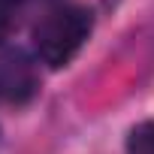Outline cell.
I'll use <instances>...</instances> for the list:
<instances>
[{
	"label": "cell",
	"mask_w": 154,
	"mask_h": 154,
	"mask_svg": "<svg viewBox=\"0 0 154 154\" xmlns=\"http://www.w3.org/2000/svg\"><path fill=\"white\" fill-rule=\"evenodd\" d=\"M91 24H94L91 12L82 9V6H66V9H57V12L45 15V21L33 30L39 60L48 63L51 69L66 66L79 54V48L85 45V39L91 33Z\"/></svg>",
	"instance_id": "1"
},
{
	"label": "cell",
	"mask_w": 154,
	"mask_h": 154,
	"mask_svg": "<svg viewBox=\"0 0 154 154\" xmlns=\"http://www.w3.org/2000/svg\"><path fill=\"white\" fill-rule=\"evenodd\" d=\"M36 91V66L21 48H6L0 54V100L27 103Z\"/></svg>",
	"instance_id": "2"
},
{
	"label": "cell",
	"mask_w": 154,
	"mask_h": 154,
	"mask_svg": "<svg viewBox=\"0 0 154 154\" xmlns=\"http://www.w3.org/2000/svg\"><path fill=\"white\" fill-rule=\"evenodd\" d=\"M127 154H154V121H145L130 130Z\"/></svg>",
	"instance_id": "3"
},
{
	"label": "cell",
	"mask_w": 154,
	"mask_h": 154,
	"mask_svg": "<svg viewBox=\"0 0 154 154\" xmlns=\"http://www.w3.org/2000/svg\"><path fill=\"white\" fill-rule=\"evenodd\" d=\"M6 33H9V18H6V12L0 9V42L6 39Z\"/></svg>",
	"instance_id": "4"
},
{
	"label": "cell",
	"mask_w": 154,
	"mask_h": 154,
	"mask_svg": "<svg viewBox=\"0 0 154 154\" xmlns=\"http://www.w3.org/2000/svg\"><path fill=\"white\" fill-rule=\"evenodd\" d=\"M0 3H15V0H0Z\"/></svg>",
	"instance_id": "5"
}]
</instances>
